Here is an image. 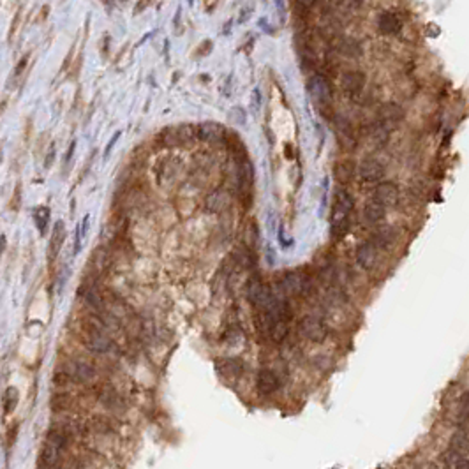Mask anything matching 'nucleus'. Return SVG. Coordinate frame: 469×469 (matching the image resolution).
Masks as SVG:
<instances>
[{
    "mask_svg": "<svg viewBox=\"0 0 469 469\" xmlns=\"http://www.w3.org/2000/svg\"><path fill=\"white\" fill-rule=\"evenodd\" d=\"M83 342L94 353H108L111 349V341L106 337L104 325L99 318L92 316L87 323H83Z\"/></svg>",
    "mask_w": 469,
    "mask_h": 469,
    "instance_id": "obj_2",
    "label": "nucleus"
},
{
    "mask_svg": "<svg viewBox=\"0 0 469 469\" xmlns=\"http://www.w3.org/2000/svg\"><path fill=\"white\" fill-rule=\"evenodd\" d=\"M64 240H66V226H64L62 221H57L53 226V233H51V240H50V254H48L50 263L57 258L58 251L62 249Z\"/></svg>",
    "mask_w": 469,
    "mask_h": 469,
    "instance_id": "obj_17",
    "label": "nucleus"
},
{
    "mask_svg": "<svg viewBox=\"0 0 469 469\" xmlns=\"http://www.w3.org/2000/svg\"><path fill=\"white\" fill-rule=\"evenodd\" d=\"M281 286H282V291L287 296L302 295L307 287V277L302 272H287L281 281Z\"/></svg>",
    "mask_w": 469,
    "mask_h": 469,
    "instance_id": "obj_5",
    "label": "nucleus"
},
{
    "mask_svg": "<svg viewBox=\"0 0 469 469\" xmlns=\"http://www.w3.org/2000/svg\"><path fill=\"white\" fill-rule=\"evenodd\" d=\"M404 108L397 102H384L379 108V124H383L384 127H392L397 125L404 120Z\"/></svg>",
    "mask_w": 469,
    "mask_h": 469,
    "instance_id": "obj_8",
    "label": "nucleus"
},
{
    "mask_svg": "<svg viewBox=\"0 0 469 469\" xmlns=\"http://www.w3.org/2000/svg\"><path fill=\"white\" fill-rule=\"evenodd\" d=\"M247 16H249V9H244V16L240 18V21H244V19L247 18Z\"/></svg>",
    "mask_w": 469,
    "mask_h": 469,
    "instance_id": "obj_38",
    "label": "nucleus"
},
{
    "mask_svg": "<svg viewBox=\"0 0 469 469\" xmlns=\"http://www.w3.org/2000/svg\"><path fill=\"white\" fill-rule=\"evenodd\" d=\"M19 192H21V186H18V187H16V196H14L16 205H14V208H18V206H19V199H21V198H19Z\"/></svg>",
    "mask_w": 469,
    "mask_h": 469,
    "instance_id": "obj_37",
    "label": "nucleus"
},
{
    "mask_svg": "<svg viewBox=\"0 0 469 469\" xmlns=\"http://www.w3.org/2000/svg\"><path fill=\"white\" fill-rule=\"evenodd\" d=\"M82 293V298L85 300V303L92 310H95V314H101L102 309H104V298L101 296V293L92 286V284H87L80 289Z\"/></svg>",
    "mask_w": 469,
    "mask_h": 469,
    "instance_id": "obj_16",
    "label": "nucleus"
},
{
    "mask_svg": "<svg viewBox=\"0 0 469 469\" xmlns=\"http://www.w3.org/2000/svg\"><path fill=\"white\" fill-rule=\"evenodd\" d=\"M334 175L339 184H349L355 177V163L353 161H341L335 164Z\"/></svg>",
    "mask_w": 469,
    "mask_h": 469,
    "instance_id": "obj_20",
    "label": "nucleus"
},
{
    "mask_svg": "<svg viewBox=\"0 0 469 469\" xmlns=\"http://www.w3.org/2000/svg\"><path fill=\"white\" fill-rule=\"evenodd\" d=\"M108 265H109L108 252H106L102 247L94 249L92 256H90V261H89V270L92 272V276L94 277H99L102 272L106 270V267H108Z\"/></svg>",
    "mask_w": 469,
    "mask_h": 469,
    "instance_id": "obj_18",
    "label": "nucleus"
},
{
    "mask_svg": "<svg viewBox=\"0 0 469 469\" xmlns=\"http://www.w3.org/2000/svg\"><path fill=\"white\" fill-rule=\"evenodd\" d=\"M377 28H379L381 34L392 35L400 32L402 28V19H400L399 12L397 11H383L377 18Z\"/></svg>",
    "mask_w": 469,
    "mask_h": 469,
    "instance_id": "obj_11",
    "label": "nucleus"
},
{
    "mask_svg": "<svg viewBox=\"0 0 469 469\" xmlns=\"http://www.w3.org/2000/svg\"><path fill=\"white\" fill-rule=\"evenodd\" d=\"M99 400H101L106 407H109V409H116V407L122 406V400L120 397H118V393L109 386L102 388L101 392H99Z\"/></svg>",
    "mask_w": 469,
    "mask_h": 469,
    "instance_id": "obj_22",
    "label": "nucleus"
},
{
    "mask_svg": "<svg viewBox=\"0 0 469 469\" xmlns=\"http://www.w3.org/2000/svg\"><path fill=\"white\" fill-rule=\"evenodd\" d=\"M358 175L364 182H379L384 177V166L376 159H365L358 168Z\"/></svg>",
    "mask_w": 469,
    "mask_h": 469,
    "instance_id": "obj_10",
    "label": "nucleus"
},
{
    "mask_svg": "<svg viewBox=\"0 0 469 469\" xmlns=\"http://www.w3.org/2000/svg\"><path fill=\"white\" fill-rule=\"evenodd\" d=\"M353 206V196L344 189L339 190L334 201V210H332V235L335 240L342 238L349 231V213H351Z\"/></svg>",
    "mask_w": 469,
    "mask_h": 469,
    "instance_id": "obj_1",
    "label": "nucleus"
},
{
    "mask_svg": "<svg viewBox=\"0 0 469 469\" xmlns=\"http://www.w3.org/2000/svg\"><path fill=\"white\" fill-rule=\"evenodd\" d=\"M66 276H67V270L64 268V272L60 274V277H58V293L62 291V286H64V282H66Z\"/></svg>",
    "mask_w": 469,
    "mask_h": 469,
    "instance_id": "obj_35",
    "label": "nucleus"
},
{
    "mask_svg": "<svg viewBox=\"0 0 469 469\" xmlns=\"http://www.w3.org/2000/svg\"><path fill=\"white\" fill-rule=\"evenodd\" d=\"M27 62H28V55H25V57L18 62V66H16V69H14V74H16V76L23 73V69H25V66H27Z\"/></svg>",
    "mask_w": 469,
    "mask_h": 469,
    "instance_id": "obj_33",
    "label": "nucleus"
},
{
    "mask_svg": "<svg viewBox=\"0 0 469 469\" xmlns=\"http://www.w3.org/2000/svg\"><path fill=\"white\" fill-rule=\"evenodd\" d=\"M244 244L249 251H256L258 245H260V231H258V226L254 221H249L247 226H245L244 231Z\"/></svg>",
    "mask_w": 469,
    "mask_h": 469,
    "instance_id": "obj_21",
    "label": "nucleus"
},
{
    "mask_svg": "<svg viewBox=\"0 0 469 469\" xmlns=\"http://www.w3.org/2000/svg\"><path fill=\"white\" fill-rule=\"evenodd\" d=\"M300 334L312 342H323L328 335V330L319 319L316 318H303L298 325Z\"/></svg>",
    "mask_w": 469,
    "mask_h": 469,
    "instance_id": "obj_4",
    "label": "nucleus"
},
{
    "mask_svg": "<svg viewBox=\"0 0 469 469\" xmlns=\"http://www.w3.org/2000/svg\"><path fill=\"white\" fill-rule=\"evenodd\" d=\"M386 215V206H383L381 203L377 201H369L367 205L364 206V221L369 222V224H376V222H381Z\"/></svg>",
    "mask_w": 469,
    "mask_h": 469,
    "instance_id": "obj_19",
    "label": "nucleus"
},
{
    "mask_svg": "<svg viewBox=\"0 0 469 469\" xmlns=\"http://www.w3.org/2000/svg\"><path fill=\"white\" fill-rule=\"evenodd\" d=\"M228 201H229V196L226 190L222 189L215 190L208 198V210L210 212H221V210L228 205Z\"/></svg>",
    "mask_w": 469,
    "mask_h": 469,
    "instance_id": "obj_24",
    "label": "nucleus"
},
{
    "mask_svg": "<svg viewBox=\"0 0 469 469\" xmlns=\"http://www.w3.org/2000/svg\"><path fill=\"white\" fill-rule=\"evenodd\" d=\"M34 222H35V228L39 229V233L44 235L48 228V222H50V208H48V206H37V208L34 210Z\"/></svg>",
    "mask_w": 469,
    "mask_h": 469,
    "instance_id": "obj_25",
    "label": "nucleus"
},
{
    "mask_svg": "<svg viewBox=\"0 0 469 469\" xmlns=\"http://www.w3.org/2000/svg\"><path fill=\"white\" fill-rule=\"evenodd\" d=\"M309 92L312 95L318 104L326 106L332 102V97H334V90L330 85L328 78H325L323 74H314V76L309 80Z\"/></svg>",
    "mask_w": 469,
    "mask_h": 469,
    "instance_id": "obj_3",
    "label": "nucleus"
},
{
    "mask_svg": "<svg viewBox=\"0 0 469 469\" xmlns=\"http://www.w3.org/2000/svg\"><path fill=\"white\" fill-rule=\"evenodd\" d=\"M50 406L53 411H58V413L67 411V409L73 407V395H69V393H55L50 400Z\"/></svg>",
    "mask_w": 469,
    "mask_h": 469,
    "instance_id": "obj_23",
    "label": "nucleus"
},
{
    "mask_svg": "<svg viewBox=\"0 0 469 469\" xmlns=\"http://www.w3.org/2000/svg\"><path fill=\"white\" fill-rule=\"evenodd\" d=\"M53 157H55V147H51L50 152H48L46 161H44V168H50L51 166V163H53Z\"/></svg>",
    "mask_w": 469,
    "mask_h": 469,
    "instance_id": "obj_34",
    "label": "nucleus"
},
{
    "mask_svg": "<svg viewBox=\"0 0 469 469\" xmlns=\"http://www.w3.org/2000/svg\"><path fill=\"white\" fill-rule=\"evenodd\" d=\"M90 429H94L95 432H109L111 431V422L104 416H95L90 422Z\"/></svg>",
    "mask_w": 469,
    "mask_h": 469,
    "instance_id": "obj_28",
    "label": "nucleus"
},
{
    "mask_svg": "<svg viewBox=\"0 0 469 469\" xmlns=\"http://www.w3.org/2000/svg\"><path fill=\"white\" fill-rule=\"evenodd\" d=\"M339 51L349 58H358L362 55V46L358 44V41H355V39H344V41H341Z\"/></svg>",
    "mask_w": 469,
    "mask_h": 469,
    "instance_id": "obj_26",
    "label": "nucleus"
},
{
    "mask_svg": "<svg viewBox=\"0 0 469 469\" xmlns=\"http://www.w3.org/2000/svg\"><path fill=\"white\" fill-rule=\"evenodd\" d=\"M341 87L344 94H348L349 97L360 95L365 87V74L360 73V71H348V73L342 74Z\"/></svg>",
    "mask_w": 469,
    "mask_h": 469,
    "instance_id": "obj_6",
    "label": "nucleus"
},
{
    "mask_svg": "<svg viewBox=\"0 0 469 469\" xmlns=\"http://www.w3.org/2000/svg\"><path fill=\"white\" fill-rule=\"evenodd\" d=\"M198 136L203 141H226L228 131L217 122H203L198 127Z\"/></svg>",
    "mask_w": 469,
    "mask_h": 469,
    "instance_id": "obj_12",
    "label": "nucleus"
},
{
    "mask_svg": "<svg viewBox=\"0 0 469 469\" xmlns=\"http://www.w3.org/2000/svg\"><path fill=\"white\" fill-rule=\"evenodd\" d=\"M37 469H46V468H39V466H37Z\"/></svg>",
    "mask_w": 469,
    "mask_h": 469,
    "instance_id": "obj_40",
    "label": "nucleus"
},
{
    "mask_svg": "<svg viewBox=\"0 0 469 469\" xmlns=\"http://www.w3.org/2000/svg\"><path fill=\"white\" fill-rule=\"evenodd\" d=\"M215 365H217L219 373L228 379H237L244 373V365L237 358H221V360L215 362Z\"/></svg>",
    "mask_w": 469,
    "mask_h": 469,
    "instance_id": "obj_15",
    "label": "nucleus"
},
{
    "mask_svg": "<svg viewBox=\"0 0 469 469\" xmlns=\"http://www.w3.org/2000/svg\"><path fill=\"white\" fill-rule=\"evenodd\" d=\"M120 136H122V131H116L115 134H113L111 140L108 141V145H106V148H104V159H108V157H109V154H111V148L116 145V140H118Z\"/></svg>",
    "mask_w": 469,
    "mask_h": 469,
    "instance_id": "obj_31",
    "label": "nucleus"
},
{
    "mask_svg": "<svg viewBox=\"0 0 469 469\" xmlns=\"http://www.w3.org/2000/svg\"><path fill=\"white\" fill-rule=\"evenodd\" d=\"M377 251H379V247H377L373 240H367L364 242V244H360L357 249V263L360 265L362 268H373L377 260Z\"/></svg>",
    "mask_w": 469,
    "mask_h": 469,
    "instance_id": "obj_13",
    "label": "nucleus"
},
{
    "mask_svg": "<svg viewBox=\"0 0 469 469\" xmlns=\"http://www.w3.org/2000/svg\"><path fill=\"white\" fill-rule=\"evenodd\" d=\"M74 148H76V141H73V143H71V147H69V150H67V155H66V163H67V161L71 159V157H73V152H74Z\"/></svg>",
    "mask_w": 469,
    "mask_h": 469,
    "instance_id": "obj_36",
    "label": "nucleus"
},
{
    "mask_svg": "<svg viewBox=\"0 0 469 469\" xmlns=\"http://www.w3.org/2000/svg\"><path fill=\"white\" fill-rule=\"evenodd\" d=\"M18 400H19L18 390L12 386L7 388L4 393V413H11L16 407V404H18Z\"/></svg>",
    "mask_w": 469,
    "mask_h": 469,
    "instance_id": "obj_27",
    "label": "nucleus"
},
{
    "mask_svg": "<svg viewBox=\"0 0 469 469\" xmlns=\"http://www.w3.org/2000/svg\"><path fill=\"white\" fill-rule=\"evenodd\" d=\"M258 390L263 395H270V393L277 392V388L281 386L279 376H277L274 371L270 369H261L260 374H258Z\"/></svg>",
    "mask_w": 469,
    "mask_h": 469,
    "instance_id": "obj_14",
    "label": "nucleus"
},
{
    "mask_svg": "<svg viewBox=\"0 0 469 469\" xmlns=\"http://www.w3.org/2000/svg\"><path fill=\"white\" fill-rule=\"evenodd\" d=\"M73 377V381H80V383H89L95 377V371L90 364L82 360H73L66 365V369H62Z\"/></svg>",
    "mask_w": 469,
    "mask_h": 469,
    "instance_id": "obj_7",
    "label": "nucleus"
},
{
    "mask_svg": "<svg viewBox=\"0 0 469 469\" xmlns=\"http://www.w3.org/2000/svg\"><path fill=\"white\" fill-rule=\"evenodd\" d=\"M399 199V187L393 182H381L374 189V201L381 203L383 206L395 205Z\"/></svg>",
    "mask_w": 469,
    "mask_h": 469,
    "instance_id": "obj_9",
    "label": "nucleus"
},
{
    "mask_svg": "<svg viewBox=\"0 0 469 469\" xmlns=\"http://www.w3.org/2000/svg\"><path fill=\"white\" fill-rule=\"evenodd\" d=\"M448 457L452 459L454 469H469V455H459L448 452Z\"/></svg>",
    "mask_w": 469,
    "mask_h": 469,
    "instance_id": "obj_29",
    "label": "nucleus"
},
{
    "mask_svg": "<svg viewBox=\"0 0 469 469\" xmlns=\"http://www.w3.org/2000/svg\"><path fill=\"white\" fill-rule=\"evenodd\" d=\"M69 383H73V377L66 371H58L57 374H53V384H57V386H66Z\"/></svg>",
    "mask_w": 469,
    "mask_h": 469,
    "instance_id": "obj_30",
    "label": "nucleus"
},
{
    "mask_svg": "<svg viewBox=\"0 0 469 469\" xmlns=\"http://www.w3.org/2000/svg\"><path fill=\"white\" fill-rule=\"evenodd\" d=\"M74 254H78L80 252V249H82V238H83V235H82V226L78 224L76 226V235H74Z\"/></svg>",
    "mask_w": 469,
    "mask_h": 469,
    "instance_id": "obj_32",
    "label": "nucleus"
},
{
    "mask_svg": "<svg viewBox=\"0 0 469 469\" xmlns=\"http://www.w3.org/2000/svg\"><path fill=\"white\" fill-rule=\"evenodd\" d=\"M2 251H5V237L2 235Z\"/></svg>",
    "mask_w": 469,
    "mask_h": 469,
    "instance_id": "obj_39",
    "label": "nucleus"
}]
</instances>
